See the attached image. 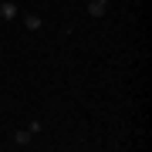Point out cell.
<instances>
[{
  "label": "cell",
  "instance_id": "6",
  "mask_svg": "<svg viewBox=\"0 0 152 152\" xmlns=\"http://www.w3.org/2000/svg\"><path fill=\"white\" fill-rule=\"evenodd\" d=\"M0 4H4V0H0Z\"/></svg>",
  "mask_w": 152,
  "mask_h": 152
},
{
  "label": "cell",
  "instance_id": "2",
  "mask_svg": "<svg viewBox=\"0 0 152 152\" xmlns=\"http://www.w3.org/2000/svg\"><path fill=\"white\" fill-rule=\"evenodd\" d=\"M31 142H34V135H31L27 129H17V132H14V139H10V145H17V149H27Z\"/></svg>",
  "mask_w": 152,
  "mask_h": 152
},
{
  "label": "cell",
  "instance_id": "1",
  "mask_svg": "<svg viewBox=\"0 0 152 152\" xmlns=\"http://www.w3.org/2000/svg\"><path fill=\"white\" fill-rule=\"evenodd\" d=\"M0 17H4V20H14V17H20V7H17V0H4V4H0Z\"/></svg>",
  "mask_w": 152,
  "mask_h": 152
},
{
  "label": "cell",
  "instance_id": "5",
  "mask_svg": "<svg viewBox=\"0 0 152 152\" xmlns=\"http://www.w3.org/2000/svg\"><path fill=\"white\" fill-rule=\"evenodd\" d=\"M24 129H27V132H31V135H37V132L44 129V125H41V118H31L27 125H24Z\"/></svg>",
  "mask_w": 152,
  "mask_h": 152
},
{
  "label": "cell",
  "instance_id": "3",
  "mask_svg": "<svg viewBox=\"0 0 152 152\" xmlns=\"http://www.w3.org/2000/svg\"><path fill=\"white\" fill-rule=\"evenodd\" d=\"M88 14L91 17H105L108 14V0H88Z\"/></svg>",
  "mask_w": 152,
  "mask_h": 152
},
{
  "label": "cell",
  "instance_id": "4",
  "mask_svg": "<svg viewBox=\"0 0 152 152\" xmlns=\"http://www.w3.org/2000/svg\"><path fill=\"white\" fill-rule=\"evenodd\" d=\"M24 27H27V31H41L44 27V20H41V14H24Z\"/></svg>",
  "mask_w": 152,
  "mask_h": 152
}]
</instances>
